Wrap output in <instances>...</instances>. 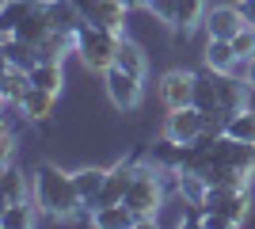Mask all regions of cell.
Instances as JSON below:
<instances>
[{
  "label": "cell",
  "instance_id": "obj_6",
  "mask_svg": "<svg viewBox=\"0 0 255 229\" xmlns=\"http://www.w3.org/2000/svg\"><path fill=\"white\" fill-rule=\"evenodd\" d=\"M206 134V115L198 107H175L168 111V119H164V138H171V142L179 145H194L198 138Z\"/></svg>",
  "mask_w": 255,
  "mask_h": 229
},
{
  "label": "cell",
  "instance_id": "obj_31",
  "mask_svg": "<svg viewBox=\"0 0 255 229\" xmlns=\"http://www.w3.org/2000/svg\"><path fill=\"white\" fill-rule=\"evenodd\" d=\"M236 8H240V15H244V23H248V27H255V0H240Z\"/></svg>",
  "mask_w": 255,
  "mask_h": 229
},
{
  "label": "cell",
  "instance_id": "obj_26",
  "mask_svg": "<svg viewBox=\"0 0 255 229\" xmlns=\"http://www.w3.org/2000/svg\"><path fill=\"white\" fill-rule=\"evenodd\" d=\"M225 134H229V138H236V142L255 145V111H252V107L236 111L233 119H229V126H225Z\"/></svg>",
  "mask_w": 255,
  "mask_h": 229
},
{
  "label": "cell",
  "instance_id": "obj_5",
  "mask_svg": "<svg viewBox=\"0 0 255 229\" xmlns=\"http://www.w3.org/2000/svg\"><path fill=\"white\" fill-rule=\"evenodd\" d=\"M202 210H217V214H225L233 226H240V222L252 214V187H240V191H229V187H210V191H206Z\"/></svg>",
  "mask_w": 255,
  "mask_h": 229
},
{
  "label": "cell",
  "instance_id": "obj_32",
  "mask_svg": "<svg viewBox=\"0 0 255 229\" xmlns=\"http://www.w3.org/2000/svg\"><path fill=\"white\" fill-rule=\"evenodd\" d=\"M122 4H126L129 11H137V8H149V0H122Z\"/></svg>",
  "mask_w": 255,
  "mask_h": 229
},
{
  "label": "cell",
  "instance_id": "obj_8",
  "mask_svg": "<svg viewBox=\"0 0 255 229\" xmlns=\"http://www.w3.org/2000/svg\"><path fill=\"white\" fill-rule=\"evenodd\" d=\"M202 27H206V34H210V38H236L248 23H244V15H240V8H236V4H217V8L206 11Z\"/></svg>",
  "mask_w": 255,
  "mask_h": 229
},
{
  "label": "cell",
  "instance_id": "obj_10",
  "mask_svg": "<svg viewBox=\"0 0 255 229\" xmlns=\"http://www.w3.org/2000/svg\"><path fill=\"white\" fill-rule=\"evenodd\" d=\"M27 199H34V180L23 176L15 164H4V176H0V207L27 203Z\"/></svg>",
  "mask_w": 255,
  "mask_h": 229
},
{
  "label": "cell",
  "instance_id": "obj_19",
  "mask_svg": "<svg viewBox=\"0 0 255 229\" xmlns=\"http://www.w3.org/2000/svg\"><path fill=\"white\" fill-rule=\"evenodd\" d=\"M27 88H31V73L19 65H4V80H0V96L4 103H19L27 96Z\"/></svg>",
  "mask_w": 255,
  "mask_h": 229
},
{
  "label": "cell",
  "instance_id": "obj_34",
  "mask_svg": "<svg viewBox=\"0 0 255 229\" xmlns=\"http://www.w3.org/2000/svg\"><path fill=\"white\" fill-rule=\"evenodd\" d=\"M76 4L84 8V15H88V11H92V8H96V0H76Z\"/></svg>",
  "mask_w": 255,
  "mask_h": 229
},
{
  "label": "cell",
  "instance_id": "obj_3",
  "mask_svg": "<svg viewBox=\"0 0 255 229\" xmlns=\"http://www.w3.org/2000/svg\"><path fill=\"white\" fill-rule=\"evenodd\" d=\"M126 34H115L107 31V27H99V23L88 19L80 31H76V54H80V61H84L88 69H96V73H107V69L115 65L118 57V42H122Z\"/></svg>",
  "mask_w": 255,
  "mask_h": 229
},
{
  "label": "cell",
  "instance_id": "obj_14",
  "mask_svg": "<svg viewBox=\"0 0 255 229\" xmlns=\"http://www.w3.org/2000/svg\"><path fill=\"white\" fill-rule=\"evenodd\" d=\"M202 61H206V69H213V73H233L240 57H236V50H233V38H210Z\"/></svg>",
  "mask_w": 255,
  "mask_h": 229
},
{
  "label": "cell",
  "instance_id": "obj_17",
  "mask_svg": "<svg viewBox=\"0 0 255 229\" xmlns=\"http://www.w3.org/2000/svg\"><path fill=\"white\" fill-rule=\"evenodd\" d=\"M206 11H210L206 0H175V19H171V27L183 31V34H191L194 27L206 19Z\"/></svg>",
  "mask_w": 255,
  "mask_h": 229
},
{
  "label": "cell",
  "instance_id": "obj_33",
  "mask_svg": "<svg viewBox=\"0 0 255 229\" xmlns=\"http://www.w3.org/2000/svg\"><path fill=\"white\" fill-rule=\"evenodd\" d=\"M244 80H248V84L255 88V57H252V61H248V73H244Z\"/></svg>",
  "mask_w": 255,
  "mask_h": 229
},
{
  "label": "cell",
  "instance_id": "obj_30",
  "mask_svg": "<svg viewBox=\"0 0 255 229\" xmlns=\"http://www.w3.org/2000/svg\"><path fill=\"white\" fill-rule=\"evenodd\" d=\"M202 229H233V222L217 210H202Z\"/></svg>",
  "mask_w": 255,
  "mask_h": 229
},
{
  "label": "cell",
  "instance_id": "obj_24",
  "mask_svg": "<svg viewBox=\"0 0 255 229\" xmlns=\"http://www.w3.org/2000/svg\"><path fill=\"white\" fill-rule=\"evenodd\" d=\"M38 207H31V199L27 203H11V207H0V226L4 229H31L34 222H38V214H34Z\"/></svg>",
  "mask_w": 255,
  "mask_h": 229
},
{
  "label": "cell",
  "instance_id": "obj_21",
  "mask_svg": "<svg viewBox=\"0 0 255 229\" xmlns=\"http://www.w3.org/2000/svg\"><path fill=\"white\" fill-rule=\"evenodd\" d=\"M194 107L202 111V115L221 107V96H217V73H213V69L198 73V84H194Z\"/></svg>",
  "mask_w": 255,
  "mask_h": 229
},
{
  "label": "cell",
  "instance_id": "obj_1",
  "mask_svg": "<svg viewBox=\"0 0 255 229\" xmlns=\"http://www.w3.org/2000/svg\"><path fill=\"white\" fill-rule=\"evenodd\" d=\"M34 207L42 210L46 222H69L76 210L84 207L80 203V191H76L73 172H61L57 164L42 161L34 168Z\"/></svg>",
  "mask_w": 255,
  "mask_h": 229
},
{
  "label": "cell",
  "instance_id": "obj_23",
  "mask_svg": "<svg viewBox=\"0 0 255 229\" xmlns=\"http://www.w3.org/2000/svg\"><path fill=\"white\" fill-rule=\"evenodd\" d=\"M115 65H118V69H126V73H133V76H145V69H149V57H145V50H141L137 42L122 38V42H118Z\"/></svg>",
  "mask_w": 255,
  "mask_h": 229
},
{
  "label": "cell",
  "instance_id": "obj_29",
  "mask_svg": "<svg viewBox=\"0 0 255 229\" xmlns=\"http://www.w3.org/2000/svg\"><path fill=\"white\" fill-rule=\"evenodd\" d=\"M149 11L160 23H171L175 19V0H149Z\"/></svg>",
  "mask_w": 255,
  "mask_h": 229
},
{
  "label": "cell",
  "instance_id": "obj_20",
  "mask_svg": "<svg viewBox=\"0 0 255 229\" xmlns=\"http://www.w3.org/2000/svg\"><path fill=\"white\" fill-rule=\"evenodd\" d=\"M129 226H137V218L126 203H111V207L96 210V229H129Z\"/></svg>",
  "mask_w": 255,
  "mask_h": 229
},
{
  "label": "cell",
  "instance_id": "obj_18",
  "mask_svg": "<svg viewBox=\"0 0 255 229\" xmlns=\"http://www.w3.org/2000/svg\"><path fill=\"white\" fill-rule=\"evenodd\" d=\"M69 50L76 54V34H65V31H50L38 46V61H65Z\"/></svg>",
  "mask_w": 255,
  "mask_h": 229
},
{
  "label": "cell",
  "instance_id": "obj_12",
  "mask_svg": "<svg viewBox=\"0 0 255 229\" xmlns=\"http://www.w3.org/2000/svg\"><path fill=\"white\" fill-rule=\"evenodd\" d=\"M126 15H129V8L122 0H96V8L88 11L92 23H99V27H107L115 34H126Z\"/></svg>",
  "mask_w": 255,
  "mask_h": 229
},
{
  "label": "cell",
  "instance_id": "obj_15",
  "mask_svg": "<svg viewBox=\"0 0 255 229\" xmlns=\"http://www.w3.org/2000/svg\"><path fill=\"white\" fill-rule=\"evenodd\" d=\"M149 161L156 164L160 172H179L183 161H187V145L171 142V138H160V142L149 149Z\"/></svg>",
  "mask_w": 255,
  "mask_h": 229
},
{
  "label": "cell",
  "instance_id": "obj_9",
  "mask_svg": "<svg viewBox=\"0 0 255 229\" xmlns=\"http://www.w3.org/2000/svg\"><path fill=\"white\" fill-rule=\"evenodd\" d=\"M46 19H50L53 31L76 34L88 23V15H84V8H80L76 0H46Z\"/></svg>",
  "mask_w": 255,
  "mask_h": 229
},
{
  "label": "cell",
  "instance_id": "obj_2",
  "mask_svg": "<svg viewBox=\"0 0 255 229\" xmlns=\"http://www.w3.org/2000/svg\"><path fill=\"white\" fill-rule=\"evenodd\" d=\"M164 176H168V172H160L152 161L137 164V172H133V184H129L126 199H122V203L133 210L137 226H156V214H160V207H164V191H168Z\"/></svg>",
  "mask_w": 255,
  "mask_h": 229
},
{
  "label": "cell",
  "instance_id": "obj_25",
  "mask_svg": "<svg viewBox=\"0 0 255 229\" xmlns=\"http://www.w3.org/2000/svg\"><path fill=\"white\" fill-rule=\"evenodd\" d=\"M38 4H42V0H4V4H0V34H11L19 27L23 15L34 11Z\"/></svg>",
  "mask_w": 255,
  "mask_h": 229
},
{
  "label": "cell",
  "instance_id": "obj_28",
  "mask_svg": "<svg viewBox=\"0 0 255 229\" xmlns=\"http://www.w3.org/2000/svg\"><path fill=\"white\" fill-rule=\"evenodd\" d=\"M15 157V134H11V122H4V130H0V164H11Z\"/></svg>",
  "mask_w": 255,
  "mask_h": 229
},
{
  "label": "cell",
  "instance_id": "obj_11",
  "mask_svg": "<svg viewBox=\"0 0 255 229\" xmlns=\"http://www.w3.org/2000/svg\"><path fill=\"white\" fill-rule=\"evenodd\" d=\"M53 107H57V92H46V88H38V84H31L27 96L19 99V115L27 122H46L53 115Z\"/></svg>",
  "mask_w": 255,
  "mask_h": 229
},
{
  "label": "cell",
  "instance_id": "obj_27",
  "mask_svg": "<svg viewBox=\"0 0 255 229\" xmlns=\"http://www.w3.org/2000/svg\"><path fill=\"white\" fill-rule=\"evenodd\" d=\"M233 50H236V57L240 61H252L255 57V27H244V31L233 38Z\"/></svg>",
  "mask_w": 255,
  "mask_h": 229
},
{
  "label": "cell",
  "instance_id": "obj_13",
  "mask_svg": "<svg viewBox=\"0 0 255 229\" xmlns=\"http://www.w3.org/2000/svg\"><path fill=\"white\" fill-rule=\"evenodd\" d=\"M0 57H4V65H19V69L31 73V69L38 65V46H27V42H19L15 34H4V38H0Z\"/></svg>",
  "mask_w": 255,
  "mask_h": 229
},
{
  "label": "cell",
  "instance_id": "obj_4",
  "mask_svg": "<svg viewBox=\"0 0 255 229\" xmlns=\"http://www.w3.org/2000/svg\"><path fill=\"white\" fill-rule=\"evenodd\" d=\"M141 80H145V76H133V73H126V69L111 65V69L103 73L107 99H111L118 111H137V107H141V96H145Z\"/></svg>",
  "mask_w": 255,
  "mask_h": 229
},
{
  "label": "cell",
  "instance_id": "obj_7",
  "mask_svg": "<svg viewBox=\"0 0 255 229\" xmlns=\"http://www.w3.org/2000/svg\"><path fill=\"white\" fill-rule=\"evenodd\" d=\"M194 84H198V73H187V69H171V73L160 76V103L168 111L175 107H191L194 103Z\"/></svg>",
  "mask_w": 255,
  "mask_h": 229
},
{
  "label": "cell",
  "instance_id": "obj_22",
  "mask_svg": "<svg viewBox=\"0 0 255 229\" xmlns=\"http://www.w3.org/2000/svg\"><path fill=\"white\" fill-rule=\"evenodd\" d=\"M31 84L46 88V92H61L65 88V61H38L31 69Z\"/></svg>",
  "mask_w": 255,
  "mask_h": 229
},
{
  "label": "cell",
  "instance_id": "obj_16",
  "mask_svg": "<svg viewBox=\"0 0 255 229\" xmlns=\"http://www.w3.org/2000/svg\"><path fill=\"white\" fill-rule=\"evenodd\" d=\"M73 180H76V191H80V203L96 210V199H99V191H103V184H107V168H96V164H92V168L73 172Z\"/></svg>",
  "mask_w": 255,
  "mask_h": 229
}]
</instances>
